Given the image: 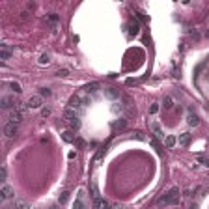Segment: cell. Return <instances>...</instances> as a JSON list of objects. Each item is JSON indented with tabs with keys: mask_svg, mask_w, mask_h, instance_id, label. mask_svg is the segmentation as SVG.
I'll return each instance as SVG.
<instances>
[{
	"mask_svg": "<svg viewBox=\"0 0 209 209\" xmlns=\"http://www.w3.org/2000/svg\"><path fill=\"white\" fill-rule=\"evenodd\" d=\"M177 202H179V189L177 187H172L166 194L161 196V198L157 200L159 206H174V204H177Z\"/></svg>",
	"mask_w": 209,
	"mask_h": 209,
	"instance_id": "6da1fadb",
	"label": "cell"
},
{
	"mask_svg": "<svg viewBox=\"0 0 209 209\" xmlns=\"http://www.w3.org/2000/svg\"><path fill=\"white\" fill-rule=\"evenodd\" d=\"M4 135H6V138H15V136L19 135L17 123H7L6 127H4Z\"/></svg>",
	"mask_w": 209,
	"mask_h": 209,
	"instance_id": "7a4b0ae2",
	"label": "cell"
},
{
	"mask_svg": "<svg viewBox=\"0 0 209 209\" xmlns=\"http://www.w3.org/2000/svg\"><path fill=\"white\" fill-rule=\"evenodd\" d=\"M11 54H13V49H11V45L4 43V45L0 47V60H10Z\"/></svg>",
	"mask_w": 209,
	"mask_h": 209,
	"instance_id": "3957f363",
	"label": "cell"
},
{
	"mask_svg": "<svg viewBox=\"0 0 209 209\" xmlns=\"http://www.w3.org/2000/svg\"><path fill=\"white\" fill-rule=\"evenodd\" d=\"M187 121L191 127H196V125L200 123V118L194 114V108H189V114H187Z\"/></svg>",
	"mask_w": 209,
	"mask_h": 209,
	"instance_id": "277c9868",
	"label": "cell"
},
{
	"mask_svg": "<svg viewBox=\"0 0 209 209\" xmlns=\"http://www.w3.org/2000/svg\"><path fill=\"white\" fill-rule=\"evenodd\" d=\"M21 121H22V112L17 108L11 110L10 112V123H21Z\"/></svg>",
	"mask_w": 209,
	"mask_h": 209,
	"instance_id": "5b68a950",
	"label": "cell"
},
{
	"mask_svg": "<svg viewBox=\"0 0 209 209\" xmlns=\"http://www.w3.org/2000/svg\"><path fill=\"white\" fill-rule=\"evenodd\" d=\"M140 34V25L138 21H135V19H131V22H129V35H138Z\"/></svg>",
	"mask_w": 209,
	"mask_h": 209,
	"instance_id": "8992f818",
	"label": "cell"
},
{
	"mask_svg": "<svg viewBox=\"0 0 209 209\" xmlns=\"http://www.w3.org/2000/svg\"><path fill=\"white\" fill-rule=\"evenodd\" d=\"M58 22H60V15H56V13H50V15H47V25H49L52 30L58 26Z\"/></svg>",
	"mask_w": 209,
	"mask_h": 209,
	"instance_id": "52a82bcc",
	"label": "cell"
},
{
	"mask_svg": "<svg viewBox=\"0 0 209 209\" xmlns=\"http://www.w3.org/2000/svg\"><path fill=\"white\" fill-rule=\"evenodd\" d=\"M0 196H2V200H10L11 196H13V189H11L10 185H2V189H0Z\"/></svg>",
	"mask_w": 209,
	"mask_h": 209,
	"instance_id": "ba28073f",
	"label": "cell"
},
{
	"mask_svg": "<svg viewBox=\"0 0 209 209\" xmlns=\"http://www.w3.org/2000/svg\"><path fill=\"white\" fill-rule=\"evenodd\" d=\"M77 118H78V116H77V112H75L73 108H67V110L64 112V120L67 121V123H73V121L77 120Z\"/></svg>",
	"mask_w": 209,
	"mask_h": 209,
	"instance_id": "9c48e42d",
	"label": "cell"
},
{
	"mask_svg": "<svg viewBox=\"0 0 209 209\" xmlns=\"http://www.w3.org/2000/svg\"><path fill=\"white\" fill-rule=\"evenodd\" d=\"M41 105H43L41 95H34V97H30V99H28V106H30V108H39Z\"/></svg>",
	"mask_w": 209,
	"mask_h": 209,
	"instance_id": "30bf717a",
	"label": "cell"
},
{
	"mask_svg": "<svg viewBox=\"0 0 209 209\" xmlns=\"http://www.w3.org/2000/svg\"><path fill=\"white\" fill-rule=\"evenodd\" d=\"M93 207L95 209H110V204L105 198H97V200H93Z\"/></svg>",
	"mask_w": 209,
	"mask_h": 209,
	"instance_id": "8fae6325",
	"label": "cell"
},
{
	"mask_svg": "<svg viewBox=\"0 0 209 209\" xmlns=\"http://www.w3.org/2000/svg\"><path fill=\"white\" fill-rule=\"evenodd\" d=\"M19 103H15V97L7 95V97H2V106L4 108H11V106H17Z\"/></svg>",
	"mask_w": 209,
	"mask_h": 209,
	"instance_id": "7c38bea8",
	"label": "cell"
},
{
	"mask_svg": "<svg viewBox=\"0 0 209 209\" xmlns=\"http://www.w3.org/2000/svg\"><path fill=\"white\" fill-rule=\"evenodd\" d=\"M191 133H181L179 135V138H177V142H179V146H189L191 144Z\"/></svg>",
	"mask_w": 209,
	"mask_h": 209,
	"instance_id": "4fadbf2b",
	"label": "cell"
},
{
	"mask_svg": "<svg viewBox=\"0 0 209 209\" xmlns=\"http://www.w3.org/2000/svg\"><path fill=\"white\" fill-rule=\"evenodd\" d=\"M78 106H82V99H80V97H78V95H73V97H71V99H69V108H78Z\"/></svg>",
	"mask_w": 209,
	"mask_h": 209,
	"instance_id": "5bb4252c",
	"label": "cell"
},
{
	"mask_svg": "<svg viewBox=\"0 0 209 209\" xmlns=\"http://www.w3.org/2000/svg\"><path fill=\"white\" fill-rule=\"evenodd\" d=\"M11 209H30V206H28L26 200H15V204H13Z\"/></svg>",
	"mask_w": 209,
	"mask_h": 209,
	"instance_id": "9a60e30c",
	"label": "cell"
},
{
	"mask_svg": "<svg viewBox=\"0 0 209 209\" xmlns=\"http://www.w3.org/2000/svg\"><path fill=\"white\" fill-rule=\"evenodd\" d=\"M84 90H86V93H88V95H90V93H95L97 90H99V82H92V84H86V86H84Z\"/></svg>",
	"mask_w": 209,
	"mask_h": 209,
	"instance_id": "2e32d148",
	"label": "cell"
},
{
	"mask_svg": "<svg viewBox=\"0 0 209 209\" xmlns=\"http://www.w3.org/2000/svg\"><path fill=\"white\" fill-rule=\"evenodd\" d=\"M176 142H177V138H176L174 135H168L166 138H164V146L170 149V148H174V146H176Z\"/></svg>",
	"mask_w": 209,
	"mask_h": 209,
	"instance_id": "e0dca14e",
	"label": "cell"
},
{
	"mask_svg": "<svg viewBox=\"0 0 209 209\" xmlns=\"http://www.w3.org/2000/svg\"><path fill=\"white\" fill-rule=\"evenodd\" d=\"M105 95L108 97V99H118L120 93H118V90H114V88H106L105 90Z\"/></svg>",
	"mask_w": 209,
	"mask_h": 209,
	"instance_id": "ac0fdd59",
	"label": "cell"
},
{
	"mask_svg": "<svg viewBox=\"0 0 209 209\" xmlns=\"http://www.w3.org/2000/svg\"><path fill=\"white\" fill-rule=\"evenodd\" d=\"M149 127H151V131L155 133V136L157 138H164V135H163V131H161V127L157 123H149Z\"/></svg>",
	"mask_w": 209,
	"mask_h": 209,
	"instance_id": "d6986e66",
	"label": "cell"
},
{
	"mask_svg": "<svg viewBox=\"0 0 209 209\" xmlns=\"http://www.w3.org/2000/svg\"><path fill=\"white\" fill-rule=\"evenodd\" d=\"M92 198H93V200L101 198V192H99V187H97V183H95V181H93V183H92Z\"/></svg>",
	"mask_w": 209,
	"mask_h": 209,
	"instance_id": "ffe728a7",
	"label": "cell"
},
{
	"mask_svg": "<svg viewBox=\"0 0 209 209\" xmlns=\"http://www.w3.org/2000/svg\"><path fill=\"white\" fill-rule=\"evenodd\" d=\"M69 194H71L69 191H64V192L60 194V198H58V204H60V206H64V204H67V200H69Z\"/></svg>",
	"mask_w": 209,
	"mask_h": 209,
	"instance_id": "44dd1931",
	"label": "cell"
},
{
	"mask_svg": "<svg viewBox=\"0 0 209 209\" xmlns=\"http://www.w3.org/2000/svg\"><path fill=\"white\" fill-rule=\"evenodd\" d=\"M7 86H10V90H11L13 93H21V92H22V90H21V84H19V82H10Z\"/></svg>",
	"mask_w": 209,
	"mask_h": 209,
	"instance_id": "7402d4cb",
	"label": "cell"
},
{
	"mask_svg": "<svg viewBox=\"0 0 209 209\" xmlns=\"http://www.w3.org/2000/svg\"><path fill=\"white\" fill-rule=\"evenodd\" d=\"M73 209H86L84 202H82V198H77V200H75V204H73Z\"/></svg>",
	"mask_w": 209,
	"mask_h": 209,
	"instance_id": "603a6c76",
	"label": "cell"
},
{
	"mask_svg": "<svg viewBox=\"0 0 209 209\" xmlns=\"http://www.w3.org/2000/svg\"><path fill=\"white\" fill-rule=\"evenodd\" d=\"M64 140H65V142H73V140H75L73 131H65V133H64Z\"/></svg>",
	"mask_w": 209,
	"mask_h": 209,
	"instance_id": "cb8c5ba5",
	"label": "cell"
},
{
	"mask_svg": "<svg viewBox=\"0 0 209 209\" xmlns=\"http://www.w3.org/2000/svg\"><path fill=\"white\" fill-rule=\"evenodd\" d=\"M163 105H164V108H172V106H174V101H172V97H164Z\"/></svg>",
	"mask_w": 209,
	"mask_h": 209,
	"instance_id": "d4e9b609",
	"label": "cell"
},
{
	"mask_svg": "<svg viewBox=\"0 0 209 209\" xmlns=\"http://www.w3.org/2000/svg\"><path fill=\"white\" fill-rule=\"evenodd\" d=\"M50 62V58H49V54H41V56H39V64H49Z\"/></svg>",
	"mask_w": 209,
	"mask_h": 209,
	"instance_id": "484cf974",
	"label": "cell"
},
{
	"mask_svg": "<svg viewBox=\"0 0 209 209\" xmlns=\"http://www.w3.org/2000/svg\"><path fill=\"white\" fill-rule=\"evenodd\" d=\"M39 95H41V97H49L50 95V90L49 88H41V90H39Z\"/></svg>",
	"mask_w": 209,
	"mask_h": 209,
	"instance_id": "4316f807",
	"label": "cell"
},
{
	"mask_svg": "<svg viewBox=\"0 0 209 209\" xmlns=\"http://www.w3.org/2000/svg\"><path fill=\"white\" fill-rule=\"evenodd\" d=\"M123 127H125V120H120V121L114 123V129H116V131H118V129H123Z\"/></svg>",
	"mask_w": 209,
	"mask_h": 209,
	"instance_id": "83f0119b",
	"label": "cell"
},
{
	"mask_svg": "<svg viewBox=\"0 0 209 209\" xmlns=\"http://www.w3.org/2000/svg\"><path fill=\"white\" fill-rule=\"evenodd\" d=\"M157 112H159V105L153 103L151 106H149V114H157Z\"/></svg>",
	"mask_w": 209,
	"mask_h": 209,
	"instance_id": "f1b7e54d",
	"label": "cell"
},
{
	"mask_svg": "<svg viewBox=\"0 0 209 209\" xmlns=\"http://www.w3.org/2000/svg\"><path fill=\"white\" fill-rule=\"evenodd\" d=\"M58 77H67V75H69V69H58Z\"/></svg>",
	"mask_w": 209,
	"mask_h": 209,
	"instance_id": "f546056e",
	"label": "cell"
},
{
	"mask_svg": "<svg viewBox=\"0 0 209 209\" xmlns=\"http://www.w3.org/2000/svg\"><path fill=\"white\" fill-rule=\"evenodd\" d=\"M86 105H92V99H90V95L82 97V106H86Z\"/></svg>",
	"mask_w": 209,
	"mask_h": 209,
	"instance_id": "4dcf8cb0",
	"label": "cell"
},
{
	"mask_svg": "<svg viewBox=\"0 0 209 209\" xmlns=\"http://www.w3.org/2000/svg\"><path fill=\"white\" fill-rule=\"evenodd\" d=\"M75 144H77V148H84V146H86V142L82 140V138H77V140H75Z\"/></svg>",
	"mask_w": 209,
	"mask_h": 209,
	"instance_id": "1f68e13d",
	"label": "cell"
},
{
	"mask_svg": "<svg viewBox=\"0 0 209 209\" xmlns=\"http://www.w3.org/2000/svg\"><path fill=\"white\" fill-rule=\"evenodd\" d=\"M105 153H106V148H101V149H99V151H97V155H95V159H101V157H103V155H105Z\"/></svg>",
	"mask_w": 209,
	"mask_h": 209,
	"instance_id": "d6a6232c",
	"label": "cell"
},
{
	"mask_svg": "<svg viewBox=\"0 0 209 209\" xmlns=\"http://www.w3.org/2000/svg\"><path fill=\"white\" fill-rule=\"evenodd\" d=\"M198 161H200V163H204L206 166H209V157H198Z\"/></svg>",
	"mask_w": 209,
	"mask_h": 209,
	"instance_id": "836d02e7",
	"label": "cell"
},
{
	"mask_svg": "<svg viewBox=\"0 0 209 209\" xmlns=\"http://www.w3.org/2000/svg\"><path fill=\"white\" fill-rule=\"evenodd\" d=\"M41 116H43V118H49V116H50V110H49V108H43V110H41Z\"/></svg>",
	"mask_w": 209,
	"mask_h": 209,
	"instance_id": "e575fe53",
	"label": "cell"
},
{
	"mask_svg": "<svg viewBox=\"0 0 209 209\" xmlns=\"http://www.w3.org/2000/svg\"><path fill=\"white\" fill-rule=\"evenodd\" d=\"M110 209H127L125 206H120V204H114V206H110Z\"/></svg>",
	"mask_w": 209,
	"mask_h": 209,
	"instance_id": "d590c367",
	"label": "cell"
},
{
	"mask_svg": "<svg viewBox=\"0 0 209 209\" xmlns=\"http://www.w3.org/2000/svg\"><path fill=\"white\" fill-rule=\"evenodd\" d=\"M6 176H7V172H6V168H2V181L6 179Z\"/></svg>",
	"mask_w": 209,
	"mask_h": 209,
	"instance_id": "8d00e7d4",
	"label": "cell"
},
{
	"mask_svg": "<svg viewBox=\"0 0 209 209\" xmlns=\"http://www.w3.org/2000/svg\"><path fill=\"white\" fill-rule=\"evenodd\" d=\"M49 209H60V204H56V206H50Z\"/></svg>",
	"mask_w": 209,
	"mask_h": 209,
	"instance_id": "74e56055",
	"label": "cell"
},
{
	"mask_svg": "<svg viewBox=\"0 0 209 209\" xmlns=\"http://www.w3.org/2000/svg\"><path fill=\"white\" fill-rule=\"evenodd\" d=\"M189 209H198V206H196V204H192V206L189 207Z\"/></svg>",
	"mask_w": 209,
	"mask_h": 209,
	"instance_id": "f35d334b",
	"label": "cell"
},
{
	"mask_svg": "<svg viewBox=\"0 0 209 209\" xmlns=\"http://www.w3.org/2000/svg\"><path fill=\"white\" fill-rule=\"evenodd\" d=\"M207 35H209V30H207Z\"/></svg>",
	"mask_w": 209,
	"mask_h": 209,
	"instance_id": "ab89813d",
	"label": "cell"
}]
</instances>
